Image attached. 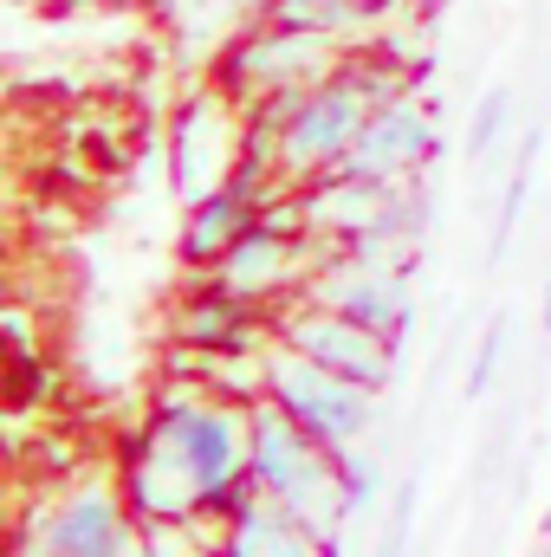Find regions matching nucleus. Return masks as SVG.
Segmentation results:
<instances>
[{
	"instance_id": "4be33fe9",
	"label": "nucleus",
	"mask_w": 551,
	"mask_h": 557,
	"mask_svg": "<svg viewBox=\"0 0 551 557\" xmlns=\"http://www.w3.org/2000/svg\"><path fill=\"white\" fill-rule=\"evenodd\" d=\"M124 557H143V545H131V552H124Z\"/></svg>"
},
{
	"instance_id": "39448f33",
	"label": "nucleus",
	"mask_w": 551,
	"mask_h": 557,
	"mask_svg": "<svg viewBox=\"0 0 551 557\" xmlns=\"http://www.w3.org/2000/svg\"><path fill=\"white\" fill-rule=\"evenodd\" d=\"M247 137H254L247 104H241L228 85L195 91V98L175 111V124H169V175H175V195H182V201L215 195V188L247 162Z\"/></svg>"
},
{
	"instance_id": "412c9836",
	"label": "nucleus",
	"mask_w": 551,
	"mask_h": 557,
	"mask_svg": "<svg viewBox=\"0 0 551 557\" xmlns=\"http://www.w3.org/2000/svg\"><path fill=\"white\" fill-rule=\"evenodd\" d=\"M546 324H551V278H546Z\"/></svg>"
},
{
	"instance_id": "a211bd4d",
	"label": "nucleus",
	"mask_w": 551,
	"mask_h": 557,
	"mask_svg": "<svg viewBox=\"0 0 551 557\" xmlns=\"http://www.w3.org/2000/svg\"><path fill=\"white\" fill-rule=\"evenodd\" d=\"M357 7H364V20H370V26H377V20H390V13H403V7H409V0H357Z\"/></svg>"
},
{
	"instance_id": "aec40b11",
	"label": "nucleus",
	"mask_w": 551,
	"mask_h": 557,
	"mask_svg": "<svg viewBox=\"0 0 551 557\" xmlns=\"http://www.w3.org/2000/svg\"><path fill=\"white\" fill-rule=\"evenodd\" d=\"M539 557H551V525H546V545H539Z\"/></svg>"
},
{
	"instance_id": "dca6fc26",
	"label": "nucleus",
	"mask_w": 551,
	"mask_h": 557,
	"mask_svg": "<svg viewBox=\"0 0 551 557\" xmlns=\"http://www.w3.org/2000/svg\"><path fill=\"white\" fill-rule=\"evenodd\" d=\"M338 467H344L351 512H357V506H370V499H377V486H383V460H377L370 447H351V454H338Z\"/></svg>"
},
{
	"instance_id": "4468645a",
	"label": "nucleus",
	"mask_w": 551,
	"mask_h": 557,
	"mask_svg": "<svg viewBox=\"0 0 551 557\" xmlns=\"http://www.w3.org/2000/svg\"><path fill=\"white\" fill-rule=\"evenodd\" d=\"M532 162H539V131L526 137V149H519V169L506 175V195H500V221H493V253H506V247H513L519 208H526V195H532Z\"/></svg>"
},
{
	"instance_id": "f257e3e1",
	"label": "nucleus",
	"mask_w": 551,
	"mask_h": 557,
	"mask_svg": "<svg viewBox=\"0 0 551 557\" xmlns=\"http://www.w3.org/2000/svg\"><path fill=\"white\" fill-rule=\"evenodd\" d=\"M409 91V65H383L377 52H351L331 78H318L298 104V117L279 131V182L285 188H311L318 175L344 169V156L357 149L364 124L377 117V104Z\"/></svg>"
},
{
	"instance_id": "ddd939ff",
	"label": "nucleus",
	"mask_w": 551,
	"mask_h": 557,
	"mask_svg": "<svg viewBox=\"0 0 551 557\" xmlns=\"http://www.w3.org/2000/svg\"><path fill=\"white\" fill-rule=\"evenodd\" d=\"M506 124H513V91H506V85H493V91L474 104V117H467V156H474V162H487V156L500 149V137H506Z\"/></svg>"
},
{
	"instance_id": "1a4fd4ad",
	"label": "nucleus",
	"mask_w": 551,
	"mask_h": 557,
	"mask_svg": "<svg viewBox=\"0 0 551 557\" xmlns=\"http://www.w3.org/2000/svg\"><path fill=\"white\" fill-rule=\"evenodd\" d=\"M305 298L383 331V337H403L415 318V292H409V273L403 260H364V253H331L318 273L305 278Z\"/></svg>"
},
{
	"instance_id": "f03ea898",
	"label": "nucleus",
	"mask_w": 551,
	"mask_h": 557,
	"mask_svg": "<svg viewBox=\"0 0 551 557\" xmlns=\"http://www.w3.org/2000/svg\"><path fill=\"white\" fill-rule=\"evenodd\" d=\"M254 486L267 499H279L292 519H305L318 539H338L344 519H351V493H344L338 454L318 434H305L267 389L254 396Z\"/></svg>"
},
{
	"instance_id": "0eeeda50",
	"label": "nucleus",
	"mask_w": 551,
	"mask_h": 557,
	"mask_svg": "<svg viewBox=\"0 0 551 557\" xmlns=\"http://www.w3.org/2000/svg\"><path fill=\"white\" fill-rule=\"evenodd\" d=\"M26 539H39L59 557H124L143 539V519L124 499V480H78L59 499H46L39 525H26Z\"/></svg>"
},
{
	"instance_id": "6e6552de",
	"label": "nucleus",
	"mask_w": 551,
	"mask_h": 557,
	"mask_svg": "<svg viewBox=\"0 0 551 557\" xmlns=\"http://www.w3.org/2000/svg\"><path fill=\"white\" fill-rule=\"evenodd\" d=\"M279 188H285V182H279L273 169L247 156V162H241V169H234V175H228L215 195L188 201V214H182V234H175V253H182V267H188V273H215V267L228 260V247H234V240H241V234H247V227L267 214V201H273Z\"/></svg>"
},
{
	"instance_id": "9d476101",
	"label": "nucleus",
	"mask_w": 551,
	"mask_h": 557,
	"mask_svg": "<svg viewBox=\"0 0 551 557\" xmlns=\"http://www.w3.org/2000/svg\"><path fill=\"white\" fill-rule=\"evenodd\" d=\"M434 143H441L434 111L415 104V91H403V98L377 104V117L364 124L357 149L344 156V175H370V182H396V188H409V175L434 156Z\"/></svg>"
},
{
	"instance_id": "f3484780",
	"label": "nucleus",
	"mask_w": 551,
	"mask_h": 557,
	"mask_svg": "<svg viewBox=\"0 0 551 557\" xmlns=\"http://www.w3.org/2000/svg\"><path fill=\"white\" fill-rule=\"evenodd\" d=\"M500 350H506V318L480 337V357H474V370H467V396H480L487 383H493V370H500Z\"/></svg>"
},
{
	"instance_id": "423d86ee",
	"label": "nucleus",
	"mask_w": 551,
	"mask_h": 557,
	"mask_svg": "<svg viewBox=\"0 0 551 557\" xmlns=\"http://www.w3.org/2000/svg\"><path fill=\"white\" fill-rule=\"evenodd\" d=\"M273 337L285 350L377 389V396L396 383V337H383V331H370V324H357V318H344L305 292H292V305H273Z\"/></svg>"
},
{
	"instance_id": "f8f14e48",
	"label": "nucleus",
	"mask_w": 551,
	"mask_h": 557,
	"mask_svg": "<svg viewBox=\"0 0 551 557\" xmlns=\"http://www.w3.org/2000/svg\"><path fill=\"white\" fill-rule=\"evenodd\" d=\"M260 13L285 20V26H305V33H331L344 46H357L370 33V20H364L357 0H260Z\"/></svg>"
},
{
	"instance_id": "6ab92c4d",
	"label": "nucleus",
	"mask_w": 551,
	"mask_h": 557,
	"mask_svg": "<svg viewBox=\"0 0 551 557\" xmlns=\"http://www.w3.org/2000/svg\"><path fill=\"white\" fill-rule=\"evenodd\" d=\"M7 557H59V552H46L39 539H26V532H20V539H13V552H7Z\"/></svg>"
},
{
	"instance_id": "20e7f679",
	"label": "nucleus",
	"mask_w": 551,
	"mask_h": 557,
	"mask_svg": "<svg viewBox=\"0 0 551 557\" xmlns=\"http://www.w3.org/2000/svg\"><path fill=\"white\" fill-rule=\"evenodd\" d=\"M351 52H357V46L331 39V33H305V26H285V20H267V13H260V26H247V33L221 52L215 85H228L241 104H260V98H273V91L331 78Z\"/></svg>"
},
{
	"instance_id": "7ed1b4c3",
	"label": "nucleus",
	"mask_w": 551,
	"mask_h": 557,
	"mask_svg": "<svg viewBox=\"0 0 551 557\" xmlns=\"http://www.w3.org/2000/svg\"><path fill=\"white\" fill-rule=\"evenodd\" d=\"M260 389H267L305 434H318L331 454L364 447L370 428H377V389H364V383H351V376H338V370H325V363L285 350L279 337L267 344V376H260Z\"/></svg>"
},
{
	"instance_id": "9b49d317",
	"label": "nucleus",
	"mask_w": 551,
	"mask_h": 557,
	"mask_svg": "<svg viewBox=\"0 0 551 557\" xmlns=\"http://www.w3.org/2000/svg\"><path fill=\"white\" fill-rule=\"evenodd\" d=\"M221 557H331V539H318L305 519L260 493L254 506L221 519Z\"/></svg>"
},
{
	"instance_id": "2eb2a0df",
	"label": "nucleus",
	"mask_w": 551,
	"mask_h": 557,
	"mask_svg": "<svg viewBox=\"0 0 551 557\" xmlns=\"http://www.w3.org/2000/svg\"><path fill=\"white\" fill-rule=\"evenodd\" d=\"M52 396V363L26 344V350H13V409H33V403H46Z\"/></svg>"
}]
</instances>
